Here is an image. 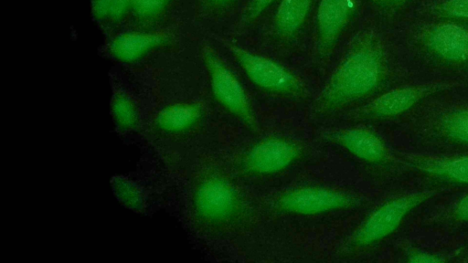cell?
I'll return each instance as SVG.
<instances>
[{"mask_svg": "<svg viewBox=\"0 0 468 263\" xmlns=\"http://www.w3.org/2000/svg\"><path fill=\"white\" fill-rule=\"evenodd\" d=\"M424 47L437 58L452 63L468 61V28L453 23L430 26L421 34Z\"/></svg>", "mask_w": 468, "mask_h": 263, "instance_id": "7c38bea8", "label": "cell"}, {"mask_svg": "<svg viewBox=\"0 0 468 263\" xmlns=\"http://www.w3.org/2000/svg\"><path fill=\"white\" fill-rule=\"evenodd\" d=\"M456 82L434 81L390 89L363 105L356 115L362 120H387L399 116L424 99L459 86Z\"/></svg>", "mask_w": 468, "mask_h": 263, "instance_id": "9c48e42d", "label": "cell"}, {"mask_svg": "<svg viewBox=\"0 0 468 263\" xmlns=\"http://www.w3.org/2000/svg\"><path fill=\"white\" fill-rule=\"evenodd\" d=\"M201 58L214 100L247 128L256 131L253 108L236 75L209 46L202 47Z\"/></svg>", "mask_w": 468, "mask_h": 263, "instance_id": "52a82bcc", "label": "cell"}, {"mask_svg": "<svg viewBox=\"0 0 468 263\" xmlns=\"http://www.w3.org/2000/svg\"><path fill=\"white\" fill-rule=\"evenodd\" d=\"M357 0H320L316 12V53L326 58L352 21Z\"/></svg>", "mask_w": 468, "mask_h": 263, "instance_id": "30bf717a", "label": "cell"}, {"mask_svg": "<svg viewBox=\"0 0 468 263\" xmlns=\"http://www.w3.org/2000/svg\"><path fill=\"white\" fill-rule=\"evenodd\" d=\"M327 137L335 145L367 163L383 164L392 160L383 140L367 128H342L330 132Z\"/></svg>", "mask_w": 468, "mask_h": 263, "instance_id": "8fae6325", "label": "cell"}, {"mask_svg": "<svg viewBox=\"0 0 468 263\" xmlns=\"http://www.w3.org/2000/svg\"><path fill=\"white\" fill-rule=\"evenodd\" d=\"M204 105L197 100H171L145 114L143 133L166 160L171 161L178 147L203 124Z\"/></svg>", "mask_w": 468, "mask_h": 263, "instance_id": "3957f363", "label": "cell"}, {"mask_svg": "<svg viewBox=\"0 0 468 263\" xmlns=\"http://www.w3.org/2000/svg\"><path fill=\"white\" fill-rule=\"evenodd\" d=\"M388 72V57L381 38L373 30L359 32L321 90L315 111L328 115L365 100L381 86Z\"/></svg>", "mask_w": 468, "mask_h": 263, "instance_id": "6da1fadb", "label": "cell"}, {"mask_svg": "<svg viewBox=\"0 0 468 263\" xmlns=\"http://www.w3.org/2000/svg\"><path fill=\"white\" fill-rule=\"evenodd\" d=\"M303 156V146L296 141L272 136L261 139L241 154L238 163L243 174L252 178L277 175L293 167Z\"/></svg>", "mask_w": 468, "mask_h": 263, "instance_id": "ba28073f", "label": "cell"}, {"mask_svg": "<svg viewBox=\"0 0 468 263\" xmlns=\"http://www.w3.org/2000/svg\"><path fill=\"white\" fill-rule=\"evenodd\" d=\"M173 0H133L132 12L143 22H151L159 18Z\"/></svg>", "mask_w": 468, "mask_h": 263, "instance_id": "d6986e66", "label": "cell"}, {"mask_svg": "<svg viewBox=\"0 0 468 263\" xmlns=\"http://www.w3.org/2000/svg\"><path fill=\"white\" fill-rule=\"evenodd\" d=\"M445 259L437 254H433L431 252L423 251V250H414L410 253L408 256V261L410 262H442Z\"/></svg>", "mask_w": 468, "mask_h": 263, "instance_id": "cb8c5ba5", "label": "cell"}, {"mask_svg": "<svg viewBox=\"0 0 468 263\" xmlns=\"http://www.w3.org/2000/svg\"><path fill=\"white\" fill-rule=\"evenodd\" d=\"M276 0H250L244 20L250 23L260 17Z\"/></svg>", "mask_w": 468, "mask_h": 263, "instance_id": "7402d4cb", "label": "cell"}, {"mask_svg": "<svg viewBox=\"0 0 468 263\" xmlns=\"http://www.w3.org/2000/svg\"><path fill=\"white\" fill-rule=\"evenodd\" d=\"M91 14L97 21L109 20L110 0H90Z\"/></svg>", "mask_w": 468, "mask_h": 263, "instance_id": "603a6c76", "label": "cell"}, {"mask_svg": "<svg viewBox=\"0 0 468 263\" xmlns=\"http://www.w3.org/2000/svg\"><path fill=\"white\" fill-rule=\"evenodd\" d=\"M112 115L119 132L129 135L142 132L145 111L138 100L125 90H116L112 98Z\"/></svg>", "mask_w": 468, "mask_h": 263, "instance_id": "2e32d148", "label": "cell"}, {"mask_svg": "<svg viewBox=\"0 0 468 263\" xmlns=\"http://www.w3.org/2000/svg\"><path fill=\"white\" fill-rule=\"evenodd\" d=\"M169 39L168 35L160 32H124L111 40L109 52L122 63L134 64L166 45Z\"/></svg>", "mask_w": 468, "mask_h": 263, "instance_id": "4fadbf2b", "label": "cell"}, {"mask_svg": "<svg viewBox=\"0 0 468 263\" xmlns=\"http://www.w3.org/2000/svg\"><path fill=\"white\" fill-rule=\"evenodd\" d=\"M133 0H110L109 20L120 23L132 12Z\"/></svg>", "mask_w": 468, "mask_h": 263, "instance_id": "44dd1931", "label": "cell"}, {"mask_svg": "<svg viewBox=\"0 0 468 263\" xmlns=\"http://www.w3.org/2000/svg\"><path fill=\"white\" fill-rule=\"evenodd\" d=\"M436 194L428 189L391 198L373 210L351 237L347 249L359 250L385 239L396 231L404 218Z\"/></svg>", "mask_w": 468, "mask_h": 263, "instance_id": "8992f818", "label": "cell"}, {"mask_svg": "<svg viewBox=\"0 0 468 263\" xmlns=\"http://www.w3.org/2000/svg\"><path fill=\"white\" fill-rule=\"evenodd\" d=\"M234 0H204L205 4L213 10L221 9L229 5Z\"/></svg>", "mask_w": 468, "mask_h": 263, "instance_id": "484cf974", "label": "cell"}, {"mask_svg": "<svg viewBox=\"0 0 468 263\" xmlns=\"http://www.w3.org/2000/svg\"><path fill=\"white\" fill-rule=\"evenodd\" d=\"M225 44L249 80L261 90L288 99H303L307 96L303 81L285 67L231 41L227 40Z\"/></svg>", "mask_w": 468, "mask_h": 263, "instance_id": "277c9868", "label": "cell"}, {"mask_svg": "<svg viewBox=\"0 0 468 263\" xmlns=\"http://www.w3.org/2000/svg\"><path fill=\"white\" fill-rule=\"evenodd\" d=\"M314 0H281L273 19L275 34L287 39L302 27L311 11Z\"/></svg>", "mask_w": 468, "mask_h": 263, "instance_id": "e0dca14e", "label": "cell"}, {"mask_svg": "<svg viewBox=\"0 0 468 263\" xmlns=\"http://www.w3.org/2000/svg\"><path fill=\"white\" fill-rule=\"evenodd\" d=\"M424 131L447 142L468 144V103L440 110L426 121Z\"/></svg>", "mask_w": 468, "mask_h": 263, "instance_id": "9a60e30c", "label": "cell"}, {"mask_svg": "<svg viewBox=\"0 0 468 263\" xmlns=\"http://www.w3.org/2000/svg\"><path fill=\"white\" fill-rule=\"evenodd\" d=\"M358 204L359 198L346 190L309 185L284 191L271 206L279 215L311 217L345 212Z\"/></svg>", "mask_w": 468, "mask_h": 263, "instance_id": "5b68a950", "label": "cell"}, {"mask_svg": "<svg viewBox=\"0 0 468 263\" xmlns=\"http://www.w3.org/2000/svg\"><path fill=\"white\" fill-rule=\"evenodd\" d=\"M185 198L189 221L200 232L222 230L240 219L245 212V200L238 187L213 173L190 179Z\"/></svg>", "mask_w": 468, "mask_h": 263, "instance_id": "7a4b0ae2", "label": "cell"}, {"mask_svg": "<svg viewBox=\"0 0 468 263\" xmlns=\"http://www.w3.org/2000/svg\"><path fill=\"white\" fill-rule=\"evenodd\" d=\"M452 214L457 220L468 223V194L456 203Z\"/></svg>", "mask_w": 468, "mask_h": 263, "instance_id": "d4e9b609", "label": "cell"}, {"mask_svg": "<svg viewBox=\"0 0 468 263\" xmlns=\"http://www.w3.org/2000/svg\"><path fill=\"white\" fill-rule=\"evenodd\" d=\"M399 161L423 174L468 184V156L440 157L420 153H403Z\"/></svg>", "mask_w": 468, "mask_h": 263, "instance_id": "5bb4252c", "label": "cell"}, {"mask_svg": "<svg viewBox=\"0 0 468 263\" xmlns=\"http://www.w3.org/2000/svg\"><path fill=\"white\" fill-rule=\"evenodd\" d=\"M113 191L117 198L127 207L136 212H143L147 204L144 189L136 183L123 177L112 181Z\"/></svg>", "mask_w": 468, "mask_h": 263, "instance_id": "ac0fdd59", "label": "cell"}, {"mask_svg": "<svg viewBox=\"0 0 468 263\" xmlns=\"http://www.w3.org/2000/svg\"><path fill=\"white\" fill-rule=\"evenodd\" d=\"M439 10L451 16L468 18V0H444Z\"/></svg>", "mask_w": 468, "mask_h": 263, "instance_id": "ffe728a7", "label": "cell"}, {"mask_svg": "<svg viewBox=\"0 0 468 263\" xmlns=\"http://www.w3.org/2000/svg\"><path fill=\"white\" fill-rule=\"evenodd\" d=\"M382 1L391 2V1H396V0H382Z\"/></svg>", "mask_w": 468, "mask_h": 263, "instance_id": "4316f807", "label": "cell"}]
</instances>
